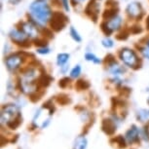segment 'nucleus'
Segmentation results:
<instances>
[{
    "mask_svg": "<svg viewBox=\"0 0 149 149\" xmlns=\"http://www.w3.org/2000/svg\"><path fill=\"white\" fill-rule=\"evenodd\" d=\"M29 13L36 24L43 26L52 18L51 8L45 0H35L29 6Z\"/></svg>",
    "mask_w": 149,
    "mask_h": 149,
    "instance_id": "nucleus-1",
    "label": "nucleus"
},
{
    "mask_svg": "<svg viewBox=\"0 0 149 149\" xmlns=\"http://www.w3.org/2000/svg\"><path fill=\"white\" fill-rule=\"evenodd\" d=\"M1 120L11 130H16L22 124V115L19 113V108L14 104L6 105L2 110Z\"/></svg>",
    "mask_w": 149,
    "mask_h": 149,
    "instance_id": "nucleus-2",
    "label": "nucleus"
},
{
    "mask_svg": "<svg viewBox=\"0 0 149 149\" xmlns=\"http://www.w3.org/2000/svg\"><path fill=\"white\" fill-rule=\"evenodd\" d=\"M120 58L126 65H128L129 67H136L139 64V58L136 55L133 50L125 48L122 49L120 52Z\"/></svg>",
    "mask_w": 149,
    "mask_h": 149,
    "instance_id": "nucleus-3",
    "label": "nucleus"
},
{
    "mask_svg": "<svg viewBox=\"0 0 149 149\" xmlns=\"http://www.w3.org/2000/svg\"><path fill=\"white\" fill-rule=\"evenodd\" d=\"M122 24V18L120 16H115L112 19H108L107 22L102 24V29L105 34H110L111 32L117 30Z\"/></svg>",
    "mask_w": 149,
    "mask_h": 149,
    "instance_id": "nucleus-4",
    "label": "nucleus"
},
{
    "mask_svg": "<svg viewBox=\"0 0 149 149\" xmlns=\"http://www.w3.org/2000/svg\"><path fill=\"white\" fill-rule=\"evenodd\" d=\"M67 19L66 17L60 12H56L52 15L51 18V26L56 31H60L66 24Z\"/></svg>",
    "mask_w": 149,
    "mask_h": 149,
    "instance_id": "nucleus-5",
    "label": "nucleus"
},
{
    "mask_svg": "<svg viewBox=\"0 0 149 149\" xmlns=\"http://www.w3.org/2000/svg\"><path fill=\"white\" fill-rule=\"evenodd\" d=\"M5 63H6L7 68L11 70V71H13V70L18 69L21 66V64L22 63V58L19 55H12L7 58Z\"/></svg>",
    "mask_w": 149,
    "mask_h": 149,
    "instance_id": "nucleus-6",
    "label": "nucleus"
},
{
    "mask_svg": "<svg viewBox=\"0 0 149 149\" xmlns=\"http://www.w3.org/2000/svg\"><path fill=\"white\" fill-rule=\"evenodd\" d=\"M127 14L131 18H139L142 15V8L139 3L137 2H133L130 3L127 7Z\"/></svg>",
    "mask_w": 149,
    "mask_h": 149,
    "instance_id": "nucleus-7",
    "label": "nucleus"
},
{
    "mask_svg": "<svg viewBox=\"0 0 149 149\" xmlns=\"http://www.w3.org/2000/svg\"><path fill=\"white\" fill-rule=\"evenodd\" d=\"M126 139L129 143H136L139 142V131L136 126L133 125L126 133Z\"/></svg>",
    "mask_w": 149,
    "mask_h": 149,
    "instance_id": "nucleus-8",
    "label": "nucleus"
},
{
    "mask_svg": "<svg viewBox=\"0 0 149 149\" xmlns=\"http://www.w3.org/2000/svg\"><path fill=\"white\" fill-rule=\"evenodd\" d=\"M26 34L22 30H18V29H13L10 32V37L11 39L16 42L17 44H24L26 43Z\"/></svg>",
    "mask_w": 149,
    "mask_h": 149,
    "instance_id": "nucleus-9",
    "label": "nucleus"
},
{
    "mask_svg": "<svg viewBox=\"0 0 149 149\" xmlns=\"http://www.w3.org/2000/svg\"><path fill=\"white\" fill-rule=\"evenodd\" d=\"M116 128H117L116 124H115V122L113 120L104 119L102 121V129L106 134H108V136H112V134H114L115 132H116Z\"/></svg>",
    "mask_w": 149,
    "mask_h": 149,
    "instance_id": "nucleus-10",
    "label": "nucleus"
},
{
    "mask_svg": "<svg viewBox=\"0 0 149 149\" xmlns=\"http://www.w3.org/2000/svg\"><path fill=\"white\" fill-rule=\"evenodd\" d=\"M22 29L29 37L35 38L38 35L37 29H36V26L33 24H31V22H24L22 24Z\"/></svg>",
    "mask_w": 149,
    "mask_h": 149,
    "instance_id": "nucleus-11",
    "label": "nucleus"
},
{
    "mask_svg": "<svg viewBox=\"0 0 149 149\" xmlns=\"http://www.w3.org/2000/svg\"><path fill=\"white\" fill-rule=\"evenodd\" d=\"M100 4H98L95 0H92L86 8V13L88 14L91 18H94L95 21V19H97V17L98 15V12H100Z\"/></svg>",
    "mask_w": 149,
    "mask_h": 149,
    "instance_id": "nucleus-12",
    "label": "nucleus"
},
{
    "mask_svg": "<svg viewBox=\"0 0 149 149\" xmlns=\"http://www.w3.org/2000/svg\"><path fill=\"white\" fill-rule=\"evenodd\" d=\"M109 72L111 73L112 75H114L115 77L119 76V75H121L122 73L124 72V69L121 67L120 65H118V64L115 63V61H113V63H109Z\"/></svg>",
    "mask_w": 149,
    "mask_h": 149,
    "instance_id": "nucleus-13",
    "label": "nucleus"
},
{
    "mask_svg": "<svg viewBox=\"0 0 149 149\" xmlns=\"http://www.w3.org/2000/svg\"><path fill=\"white\" fill-rule=\"evenodd\" d=\"M88 141H87L86 137L84 136H79L77 137L76 140L74 142V149H86Z\"/></svg>",
    "mask_w": 149,
    "mask_h": 149,
    "instance_id": "nucleus-14",
    "label": "nucleus"
},
{
    "mask_svg": "<svg viewBox=\"0 0 149 149\" xmlns=\"http://www.w3.org/2000/svg\"><path fill=\"white\" fill-rule=\"evenodd\" d=\"M126 140L127 139H124L122 136H118L111 140V143H115L118 148L122 149V148H125L126 146H127V144H126Z\"/></svg>",
    "mask_w": 149,
    "mask_h": 149,
    "instance_id": "nucleus-15",
    "label": "nucleus"
},
{
    "mask_svg": "<svg viewBox=\"0 0 149 149\" xmlns=\"http://www.w3.org/2000/svg\"><path fill=\"white\" fill-rule=\"evenodd\" d=\"M69 60V55L68 54H65V53H61V54H58V58H57V63L58 65H63L65 64L67 61Z\"/></svg>",
    "mask_w": 149,
    "mask_h": 149,
    "instance_id": "nucleus-16",
    "label": "nucleus"
},
{
    "mask_svg": "<svg viewBox=\"0 0 149 149\" xmlns=\"http://www.w3.org/2000/svg\"><path fill=\"white\" fill-rule=\"evenodd\" d=\"M85 58L88 61H92V63H102L100 58H97V56H95V54H93V53H86Z\"/></svg>",
    "mask_w": 149,
    "mask_h": 149,
    "instance_id": "nucleus-17",
    "label": "nucleus"
},
{
    "mask_svg": "<svg viewBox=\"0 0 149 149\" xmlns=\"http://www.w3.org/2000/svg\"><path fill=\"white\" fill-rule=\"evenodd\" d=\"M149 118V111L145 110V109H141V110L137 111V119L141 122H144Z\"/></svg>",
    "mask_w": 149,
    "mask_h": 149,
    "instance_id": "nucleus-18",
    "label": "nucleus"
},
{
    "mask_svg": "<svg viewBox=\"0 0 149 149\" xmlns=\"http://www.w3.org/2000/svg\"><path fill=\"white\" fill-rule=\"evenodd\" d=\"M70 35H71V37L73 38V40L76 41V42H81V40H82L80 34L78 33V31L73 26L70 27Z\"/></svg>",
    "mask_w": 149,
    "mask_h": 149,
    "instance_id": "nucleus-19",
    "label": "nucleus"
},
{
    "mask_svg": "<svg viewBox=\"0 0 149 149\" xmlns=\"http://www.w3.org/2000/svg\"><path fill=\"white\" fill-rule=\"evenodd\" d=\"M89 87H90V84L85 80H79V81H77V83H76V88L79 90V91L86 90V89H88Z\"/></svg>",
    "mask_w": 149,
    "mask_h": 149,
    "instance_id": "nucleus-20",
    "label": "nucleus"
},
{
    "mask_svg": "<svg viewBox=\"0 0 149 149\" xmlns=\"http://www.w3.org/2000/svg\"><path fill=\"white\" fill-rule=\"evenodd\" d=\"M80 74H81V66L80 65H76L71 70V72H70V76L72 78H77Z\"/></svg>",
    "mask_w": 149,
    "mask_h": 149,
    "instance_id": "nucleus-21",
    "label": "nucleus"
},
{
    "mask_svg": "<svg viewBox=\"0 0 149 149\" xmlns=\"http://www.w3.org/2000/svg\"><path fill=\"white\" fill-rule=\"evenodd\" d=\"M102 46L103 47H105V48H107V49H109V48H112L114 46V42L112 39L110 38H104L102 40Z\"/></svg>",
    "mask_w": 149,
    "mask_h": 149,
    "instance_id": "nucleus-22",
    "label": "nucleus"
},
{
    "mask_svg": "<svg viewBox=\"0 0 149 149\" xmlns=\"http://www.w3.org/2000/svg\"><path fill=\"white\" fill-rule=\"evenodd\" d=\"M57 100L58 103H61V104H66V103L70 102V100L68 98V97H67V95H63L58 97Z\"/></svg>",
    "mask_w": 149,
    "mask_h": 149,
    "instance_id": "nucleus-23",
    "label": "nucleus"
},
{
    "mask_svg": "<svg viewBox=\"0 0 149 149\" xmlns=\"http://www.w3.org/2000/svg\"><path fill=\"white\" fill-rule=\"evenodd\" d=\"M141 53H142L143 57L149 60V41L147 42V43H146L145 46L141 49Z\"/></svg>",
    "mask_w": 149,
    "mask_h": 149,
    "instance_id": "nucleus-24",
    "label": "nucleus"
},
{
    "mask_svg": "<svg viewBox=\"0 0 149 149\" xmlns=\"http://www.w3.org/2000/svg\"><path fill=\"white\" fill-rule=\"evenodd\" d=\"M37 52L39 53V54H42V55H44V54H48V53L50 52V49L48 47H45L43 46L42 48H38L37 49Z\"/></svg>",
    "mask_w": 149,
    "mask_h": 149,
    "instance_id": "nucleus-25",
    "label": "nucleus"
},
{
    "mask_svg": "<svg viewBox=\"0 0 149 149\" xmlns=\"http://www.w3.org/2000/svg\"><path fill=\"white\" fill-rule=\"evenodd\" d=\"M69 84V79L68 78H63L60 81V86L61 88H65V87Z\"/></svg>",
    "mask_w": 149,
    "mask_h": 149,
    "instance_id": "nucleus-26",
    "label": "nucleus"
},
{
    "mask_svg": "<svg viewBox=\"0 0 149 149\" xmlns=\"http://www.w3.org/2000/svg\"><path fill=\"white\" fill-rule=\"evenodd\" d=\"M63 2V6L67 12H69V4H68V0H61Z\"/></svg>",
    "mask_w": 149,
    "mask_h": 149,
    "instance_id": "nucleus-27",
    "label": "nucleus"
},
{
    "mask_svg": "<svg viewBox=\"0 0 149 149\" xmlns=\"http://www.w3.org/2000/svg\"><path fill=\"white\" fill-rule=\"evenodd\" d=\"M145 134H146V136H147L148 139H149V123L145 126Z\"/></svg>",
    "mask_w": 149,
    "mask_h": 149,
    "instance_id": "nucleus-28",
    "label": "nucleus"
},
{
    "mask_svg": "<svg viewBox=\"0 0 149 149\" xmlns=\"http://www.w3.org/2000/svg\"><path fill=\"white\" fill-rule=\"evenodd\" d=\"M49 123H50V119H47V120H46V122H44L43 124H42V126H41V127L43 128V129H44V128H46L47 126L49 125Z\"/></svg>",
    "mask_w": 149,
    "mask_h": 149,
    "instance_id": "nucleus-29",
    "label": "nucleus"
},
{
    "mask_svg": "<svg viewBox=\"0 0 149 149\" xmlns=\"http://www.w3.org/2000/svg\"><path fill=\"white\" fill-rule=\"evenodd\" d=\"M74 2H76V3H82V2L86 1V0H73Z\"/></svg>",
    "mask_w": 149,
    "mask_h": 149,
    "instance_id": "nucleus-30",
    "label": "nucleus"
},
{
    "mask_svg": "<svg viewBox=\"0 0 149 149\" xmlns=\"http://www.w3.org/2000/svg\"><path fill=\"white\" fill-rule=\"evenodd\" d=\"M148 26H149V19H148Z\"/></svg>",
    "mask_w": 149,
    "mask_h": 149,
    "instance_id": "nucleus-31",
    "label": "nucleus"
},
{
    "mask_svg": "<svg viewBox=\"0 0 149 149\" xmlns=\"http://www.w3.org/2000/svg\"><path fill=\"white\" fill-rule=\"evenodd\" d=\"M148 102H149V98H148Z\"/></svg>",
    "mask_w": 149,
    "mask_h": 149,
    "instance_id": "nucleus-32",
    "label": "nucleus"
}]
</instances>
